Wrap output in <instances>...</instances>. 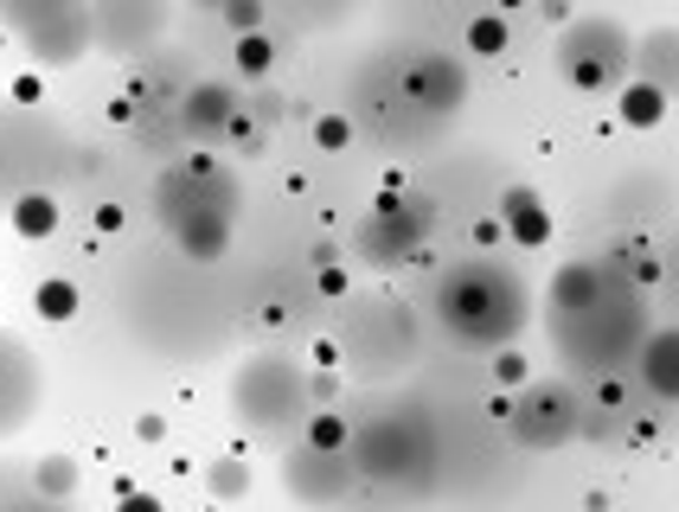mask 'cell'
<instances>
[{
    "label": "cell",
    "instance_id": "obj_2",
    "mask_svg": "<svg viewBox=\"0 0 679 512\" xmlns=\"http://www.w3.org/2000/svg\"><path fill=\"white\" fill-rule=\"evenodd\" d=\"M564 77H571L577 90H622L628 83V32L616 20H583L577 26V39L564 46Z\"/></svg>",
    "mask_w": 679,
    "mask_h": 512
},
{
    "label": "cell",
    "instance_id": "obj_26",
    "mask_svg": "<svg viewBox=\"0 0 679 512\" xmlns=\"http://www.w3.org/2000/svg\"><path fill=\"white\" fill-rule=\"evenodd\" d=\"M622 397H628L622 378H602V384H597V404H602V410H622Z\"/></svg>",
    "mask_w": 679,
    "mask_h": 512
},
{
    "label": "cell",
    "instance_id": "obj_13",
    "mask_svg": "<svg viewBox=\"0 0 679 512\" xmlns=\"http://www.w3.org/2000/svg\"><path fill=\"white\" fill-rule=\"evenodd\" d=\"M340 481H346L340 455H314V449H302V455L288 461V486H295V493H308V500H327V493H340Z\"/></svg>",
    "mask_w": 679,
    "mask_h": 512
},
{
    "label": "cell",
    "instance_id": "obj_27",
    "mask_svg": "<svg viewBox=\"0 0 679 512\" xmlns=\"http://www.w3.org/2000/svg\"><path fill=\"white\" fill-rule=\"evenodd\" d=\"M321 295H346V269L340 263H321Z\"/></svg>",
    "mask_w": 679,
    "mask_h": 512
},
{
    "label": "cell",
    "instance_id": "obj_19",
    "mask_svg": "<svg viewBox=\"0 0 679 512\" xmlns=\"http://www.w3.org/2000/svg\"><path fill=\"white\" fill-rule=\"evenodd\" d=\"M353 442V423L340 416V410H308V449L314 455H340Z\"/></svg>",
    "mask_w": 679,
    "mask_h": 512
},
{
    "label": "cell",
    "instance_id": "obj_10",
    "mask_svg": "<svg viewBox=\"0 0 679 512\" xmlns=\"http://www.w3.org/2000/svg\"><path fill=\"white\" fill-rule=\"evenodd\" d=\"M667 109H673V97L653 90L648 77H628L622 90H616V122L622 128H660L667 122Z\"/></svg>",
    "mask_w": 679,
    "mask_h": 512
},
{
    "label": "cell",
    "instance_id": "obj_15",
    "mask_svg": "<svg viewBox=\"0 0 679 512\" xmlns=\"http://www.w3.org/2000/svg\"><path fill=\"white\" fill-rule=\"evenodd\" d=\"M7 225H13V237H27V244H46L58 230V199L52 193H20V199L7 205Z\"/></svg>",
    "mask_w": 679,
    "mask_h": 512
},
{
    "label": "cell",
    "instance_id": "obj_6",
    "mask_svg": "<svg viewBox=\"0 0 679 512\" xmlns=\"http://www.w3.org/2000/svg\"><path fill=\"white\" fill-rule=\"evenodd\" d=\"M500 230L520 244V250H545L551 244V205L532 186H506L500 193Z\"/></svg>",
    "mask_w": 679,
    "mask_h": 512
},
{
    "label": "cell",
    "instance_id": "obj_8",
    "mask_svg": "<svg viewBox=\"0 0 679 512\" xmlns=\"http://www.w3.org/2000/svg\"><path fill=\"white\" fill-rule=\"evenodd\" d=\"M237 109H244V102H237L232 83H218V77H206V83L186 90V128H193V135H225Z\"/></svg>",
    "mask_w": 679,
    "mask_h": 512
},
{
    "label": "cell",
    "instance_id": "obj_7",
    "mask_svg": "<svg viewBox=\"0 0 679 512\" xmlns=\"http://www.w3.org/2000/svg\"><path fill=\"white\" fill-rule=\"evenodd\" d=\"M160 26H167V13H160V7H97V13H90V39H104V46L129 51L135 39H155Z\"/></svg>",
    "mask_w": 679,
    "mask_h": 512
},
{
    "label": "cell",
    "instance_id": "obj_22",
    "mask_svg": "<svg viewBox=\"0 0 679 512\" xmlns=\"http://www.w3.org/2000/svg\"><path fill=\"white\" fill-rule=\"evenodd\" d=\"M218 20L232 26L237 39H250V32H263V20H269V7H263V0H232V7H218Z\"/></svg>",
    "mask_w": 679,
    "mask_h": 512
},
{
    "label": "cell",
    "instance_id": "obj_12",
    "mask_svg": "<svg viewBox=\"0 0 679 512\" xmlns=\"http://www.w3.org/2000/svg\"><path fill=\"white\" fill-rule=\"evenodd\" d=\"M602 295V269L597 263H564L558 276H551V302L564 307V314H590Z\"/></svg>",
    "mask_w": 679,
    "mask_h": 512
},
{
    "label": "cell",
    "instance_id": "obj_5",
    "mask_svg": "<svg viewBox=\"0 0 679 512\" xmlns=\"http://www.w3.org/2000/svg\"><path fill=\"white\" fill-rule=\"evenodd\" d=\"M174 237H180V250L193 263H218V256L232 250V211L225 205H193L174 218Z\"/></svg>",
    "mask_w": 679,
    "mask_h": 512
},
{
    "label": "cell",
    "instance_id": "obj_11",
    "mask_svg": "<svg viewBox=\"0 0 679 512\" xmlns=\"http://www.w3.org/2000/svg\"><path fill=\"white\" fill-rule=\"evenodd\" d=\"M641 77H648L653 90L679 97V32H673V26H660V32L641 39Z\"/></svg>",
    "mask_w": 679,
    "mask_h": 512
},
{
    "label": "cell",
    "instance_id": "obj_18",
    "mask_svg": "<svg viewBox=\"0 0 679 512\" xmlns=\"http://www.w3.org/2000/svg\"><path fill=\"white\" fill-rule=\"evenodd\" d=\"M32 486H39L46 500H71V493H78V461L71 455H39L32 461Z\"/></svg>",
    "mask_w": 679,
    "mask_h": 512
},
{
    "label": "cell",
    "instance_id": "obj_28",
    "mask_svg": "<svg viewBox=\"0 0 679 512\" xmlns=\"http://www.w3.org/2000/svg\"><path fill=\"white\" fill-rule=\"evenodd\" d=\"M122 218H129L122 205H97V230H104V237H109V230H122Z\"/></svg>",
    "mask_w": 679,
    "mask_h": 512
},
{
    "label": "cell",
    "instance_id": "obj_20",
    "mask_svg": "<svg viewBox=\"0 0 679 512\" xmlns=\"http://www.w3.org/2000/svg\"><path fill=\"white\" fill-rule=\"evenodd\" d=\"M308 141L321 154H346V148H353V122H346L340 109H327V116H314V122H308Z\"/></svg>",
    "mask_w": 679,
    "mask_h": 512
},
{
    "label": "cell",
    "instance_id": "obj_17",
    "mask_svg": "<svg viewBox=\"0 0 679 512\" xmlns=\"http://www.w3.org/2000/svg\"><path fill=\"white\" fill-rule=\"evenodd\" d=\"M257 486V474H250V461H237V455H218L206 461V493L211 500H244Z\"/></svg>",
    "mask_w": 679,
    "mask_h": 512
},
{
    "label": "cell",
    "instance_id": "obj_16",
    "mask_svg": "<svg viewBox=\"0 0 679 512\" xmlns=\"http://www.w3.org/2000/svg\"><path fill=\"white\" fill-rule=\"evenodd\" d=\"M32 314L52 321V327H65V321L78 314V282L71 276H46L39 288H32Z\"/></svg>",
    "mask_w": 679,
    "mask_h": 512
},
{
    "label": "cell",
    "instance_id": "obj_24",
    "mask_svg": "<svg viewBox=\"0 0 679 512\" xmlns=\"http://www.w3.org/2000/svg\"><path fill=\"white\" fill-rule=\"evenodd\" d=\"M135 435H141V442H160V435H167V416H160V410H141V416H135Z\"/></svg>",
    "mask_w": 679,
    "mask_h": 512
},
{
    "label": "cell",
    "instance_id": "obj_29",
    "mask_svg": "<svg viewBox=\"0 0 679 512\" xmlns=\"http://www.w3.org/2000/svg\"><path fill=\"white\" fill-rule=\"evenodd\" d=\"M500 237H506V230H500V218H481V225H474V244H481V250H488V244H500Z\"/></svg>",
    "mask_w": 679,
    "mask_h": 512
},
{
    "label": "cell",
    "instance_id": "obj_1",
    "mask_svg": "<svg viewBox=\"0 0 679 512\" xmlns=\"http://www.w3.org/2000/svg\"><path fill=\"white\" fill-rule=\"evenodd\" d=\"M7 26L27 39V51L39 65H78L83 51H90V13L83 7H20V13H7Z\"/></svg>",
    "mask_w": 679,
    "mask_h": 512
},
{
    "label": "cell",
    "instance_id": "obj_14",
    "mask_svg": "<svg viewBox=\"0 0 679 512\" xmlns=\"http://www.w3.org/2000/svg\"><path fill=\"white\" fill-rule=\"evenodd\" d=\"M462 51L469 58H506L513 51V13H469L462 20Z\"/></svg>",
    "mask_w": 679,
    "mask_h": 512
},
{
    "label": "cell",
    "instance_id": "obj_30",
    "mask_svg": "<svg viewBox=\"0 0 679 512\" xmlns=\"http://www.w3.org/2000/svg\"><path fill=\"white\" fill-rule=\"evenodd\" d=\"M314 365H321V372H334V365H340V346H334V339H321V346H314Z\"/></svg>",
    "mask_w": 679,
    "mask_h": 512
},
{
    "label": "cell",
    "instance_id": "obj_25",
    "mask_svg": "<svg viewBox=\"0 0 679 512\" xmlns=\"http://www.w3.org/2000/svg\"><path fill=\"white\" fill-rule=\"evenodd\" d=\"M116 512H167L155 500V493H141V486H135V493H122V500H116Z\"/></svg>",
    "mask_w": 679,
    "mask_h": 512
},
{
    "label": "cell",
    "instance_id": "obj_4",
    "mask_svg": "<svg viewBox=\"0 0 679 512\" xmlns=\"http://www.w3.org/2000/svg\"><path fill=\"white\" fill-rule=\"evenodd\" d=\"M404 90L423 109H455V102H469V71L449 51H423L417 65H411V77H404Z\"/></svg>",
    "mask_w": 679,
    "mask_h": 512
},
{
    "label": "cell",
    "instance_id": "obj_23",
    "mask_svg": "<svg viewBox=\"0 0 679 512\" xmlns=\"http://www.w3.org/2000/svg\"><path fill=\"white\" fill-rule=\"evenodd\" d=\"M494 384L520 391V384H525V353H513V346H506V353H494Z\"/></svg>",
    "mask_w": 679,
    "mask_h": 512
},
{
    "label": "cell",
    "instance_id": "obj_3",
    "mask_svg": "<svg viewBox=\"0 0 679 512\" xmlns=\"http://www.w3.org/2000/svg\"><path fill=\"white\" fill-rule=\"evenodd\" d=\"M449 321L462 333H506V327H520V288L506 295L494 276H481V269H469L462 282H449Z\"/></svg>",
    "mask_w": 679,
    "mask_h": 512
},
{
    "label": "cell",
    "instance_id": "obj_31",
    "mask_svg": "<svg viewBox=\"0 0 679 512\" xmlns=\"http://www.w3.org/2000/svg\"><path fill=\"white\" fill-rule=\"evenodd\" d=\"M109 122H135V97H116V102H109Z\"/></svg>",
    "mask_w": 679,
    "mask_h": 512
},
{
    "label": "cell",
    "instance_id": "obj_21",
    "mask_svg": "<svg viewBox=\"0 0 679 512\" xmlns=\"http://www.w3.org/2000/svg\"><path fill=\"white\" fill-rule=\"evenodd\" d=\"M237 71H244V77H269V71H276V46H269L263 32L237 39Z\"/></svg>",
    "mask_w": 679,
    "mask_h": 512
},
{
    "label": "cell",
    "instance_id": "obj_9",
    "mask_svg": "<svg viewBox=\"0 0 679 512\" xmlns=\"http://www.w3.org/2000/svg\"><path fill=\"white\" fill-rule=\"evenodd\" d=\"M641 378H648L653 397H667V404H679V327L653 333L648 346H641Z\"/></svg>",
    "mask_w": 679,
    "mask_h": 512
}]
</instances>
